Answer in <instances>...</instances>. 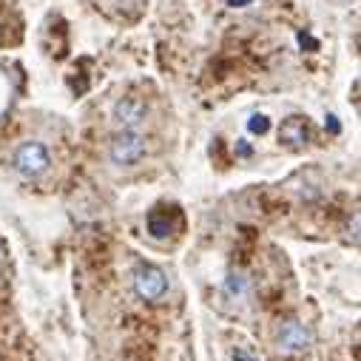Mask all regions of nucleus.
<instances>
[{
  "mask_svg": "<svg viewBox=\"0 0 361 361\" xmlns=\"http://www.w3.org/2000/svg\"><path fill=\"white\" fill-rule=\"evenodd\" d=\"M279 142L288 145L290 151H302L310 142V123H307V117H299V114L288 117L282 123V128H279Z\"/></svg>",
  "mask_w": 361,
  "mask_h": 361,
  "instance_id": "39448f33",
  "label": "nucleus"
},
{
  "mask_svg": "<svg viewBox=\"0 0 361 361\" xmlns=\"http://www.w3.org/2000/svg\"><path fill=\"white\" fill-rule=\"evenodd\" d=\"M148 233L154 239H165L171 233V216H168L165 208H157V211L148 214Z\"/></svg>",
  "mask_w": 361,
  "mask_h": 361,
  "instance_id": "0eeeda50",
  "label": "nucleus"
},
{
  "mask_svg": "<svg viewBox=\"0 0 361 361\" xmlns=\"http://www.w3.org/2000/svg\"><path fill=\"white\" fill-rule=\"evenodd\" d=\"M134 290H137L140 299L157 302V299L165 296L168 279H165V274H162L159 267H154V264H140V267L134 270Z\"/></svg>",
  "mask_w": 361,
  "mask_h": 361,
  "instance_id": "7ed1b4c3",
  "label": "nucleus"
},
{
  "mask_svg": "<svg viewBox=\"0 0 361 361\" xmlns=\"http://www.w3.org/2000/svg\"><path fill=\"white\" fill-rule=\"evenodd\" d=\"M327 126H330L333 134H338V120H336V117H327Z\"/></svg>",
  "mask_w": 361,
  "mask_h": 361,
  "instance_id": "9b49d317",
  "label": "nucleus"
},
{
  "mask_svg": "<svg viewBox=\"0 0 361 361\" xmlns=\"http://www.w3.org/2000/svg\"><path fill=\"white\" fill-rule=\"evenodd\" d=\"M276 341H279V350H282V353H305V350L313 344V336H310V330H307L305 324L288 322V324H282Z\"/></svg>",
  "mask_w": 361,
  "mask_h": 361,
  "instance_id": "423d86ee",
  "label": "nucleus"
},
{
  "mask_svg": "<svg viewBox=\"0 0 361 361\" xmlns=\"http://www.w3.org/2000/svg\"><path fill=\"white\" fill-rule=\"evenodd\" d=\"M148 117V106L140 100V97H123L117 106H114V126L120 131H128V128H140Z\"/></svg>",
  "mask_w": 361,
  "mask_h": 361,
  "instance_id": "20e7f679",
  "label": "nucleus"
},
{
  "mask_svg": "<svg viewBox=\"0 0 361 361\" xmlns=\"http://www.w3.org/2000/svg\"><path fill=\"white\" fill-rule=\"evenodd\" d=\"M231 6H245V4H253V0H228Z\"/></svg>",
  "mask_w": 361,
  "mask_h": 361,
  "instance_id": "f8f14e48",
  "label": "nucleus"
},
{
  "mask_svg": "<svg viewBox=\"0 0 361 361\" xmlns=\"http://www.w3.org/2000/svg\"><path fill=\"white\" fill-rule=\"evenodd\" d=\"M142 157H145V137L137 128L120 131L111 140V159L117 165H137Z\"/></svg>",
  "mask_w": 361,
  "mask_h": 361,
  "instance_id": "f03ea898",
  "label": "nucleus"
},
{
  "mask_svg": "<svg viewBox=\"0 0 361 361\" xmlns=\"http://www.w3.org/2000/svg\"><path fill=\"white\" fill-rule=\"evenodd\" d=\"M225 290H228L231 296H242V293L247 290V279H245L242 274H231L228 282H225Z\"/></svg>",
  "mask_w": 361,
  "mask_h": 361,
  "instance_id": "6e6552de",
  "label": "nucleus"
},
{
  "mask_svg": "<svg viewBox=\"0 0 361 361\" xmlns=\"http://www.w3.org/2000/svg\"><path fill=\"white\" fill-rule=\"evenodd\" d=\"M267 128H270V120H267L264 114H253V117L247 120V131H250V134H259V137H262Z\"/></svg>",
  "mask_w": 361,
  "mask_h": 361,
  "instance_id": "1a4fd4ad",
  "label": "nucleus"
},
{
  "mask_svg": "<svg viewBox=\"0 0 361 361\" xmlns=\"http://www.w3.org/2000/svg\"><path fill=\"white\" fill-rule=\"evenodd\" d=\"M233 361H256V358H253V355H247L245 350H236V353H233Z\"/></svg>",
  "mask_w": 361,
  "mask_h": 361,
  "instance_id": "9d476101",
  "label": "nucleus"
},
{
  "mask_svg": "<svg viewBox=\"0 0 361 361\" xmlns=\"http://www.w3.org/2000/svg\"><path fill=\"white\" fill-rule=\"evenodd\" d=\"M239 154H242V157H247V154H250V148H247L245 142H239Z\"/></svg>",
  "mask_w": 361,
  "mask_h": 361,
  "instance_id": "ddd939ff",
  "label": "nucleus"
},
{
  "mask_svg": "<svg viewBox=\"0 0 361 361\" xmlns=\"http://www.w3.org/2000/svg\"><path fill=\"white\" fill-rule=\"evenodd\" d=\"M49 165H51V157H49V148L43 142H23L15 151V168L29 179L43 176L49 171Z\"/></svg>",
  "mask_w": 361,
  "mask_h": 361,
  "instance_id": "f257e3e1",
  "label": "nucleus"
}]
</instances>
